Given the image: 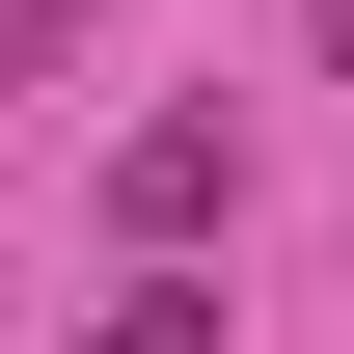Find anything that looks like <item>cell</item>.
Masks as SVG:
<instances>
[{"mask_svg":"<svg viewBox=\"0 0 354 354\" xmlns=\"http://www.w3.org/2000/svg\"><path fill=\"white\" fill-rule=\"evenodd\" d=\"M82 354H218V272H136V300H109Z\"/></svg>","mask_w":354,"mask_h":354,"instance_id":"2","label":"cell"},{"mask_svg":"<svg viewBox=\"0 0 354 354\" xmlns=\"http://www.w3.org/2000/svg\"><path fill=\"white\" fill-rule=\"evenodd\" d=\"M218 218H245V109H136V136H109V245H136V272H191Z\"/></svg>","mask_w":354,"mask_h":354,"instance_id":"1","label":"cell"},{"mask_svg":"<svg viewBox=\"0 0 354 354\" xmlns=\"http://www.w3.org/2000/svg\"><path fill=\"white\" fill-rule=\"evenodd\" d=\"M82 28H109V0H0V55H82Z\"/></svg>","mask_w":354,"mask_h":354,"instance_id":"3","label":"cell"}]
</instances>
